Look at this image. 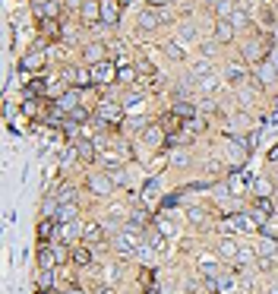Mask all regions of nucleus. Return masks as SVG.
Here are the masks:
<instances>
[{
    "mask_svg": "<svg viewBox=\"0 0 278 294\" xmlns=\"http://www.w3.org/2000/svg\"><path fill=\"white\" fill-rule=\"evenodd\" d=\"M73 199H76V190H70V187H64V190H60V196H57V203H73Z\"/></svg>",
    "mask_w": 278,
    "mask_h": 294,
    "instance_id": "b1692460",
    "label": "nucleus"
},
{
    "mask_svg": "<svg viewBox=\"0 0 278 294\" xmlns=\"http://www.w3.org/2000/svg\"><path fill=\"white\" fill-rule=\"evenodd\" d=\"M101 16L111 22V26L117 22V4H114V0H104V4H101Z\"/></svg>",
    "mask_w": 278,
    "mask_h": 294,
    "instance_id": "ddd939ff",
    "label": "nucleus"
},
{
    "mask_svg": "<svg viewBox=\"0 0 278 294\" xmlns=\"http://www.w3.org/2000/svg\"><path fill=\"white\" fill-rule=\"evenodd\" d=\"M256 193H259V196H269V193H272V184L265 181V178H262V181H256Z\"/></svg>",
    "mask_w": 278,
    "mask_h": 294,
    "instance_id": "bb28decb",
    "label": "nucleus"
},
{
    "mask_svg": "<svg viewBox=\"0 0 278 294\" xmlns=\"http://www.w3.org/2000/svg\"><path fill=\"white\" fill-rule=\"evenodd\" d=\"M269 158H272V161H275V158H278V146H275V149H272V152H269Z\"/></svg>",
    "mask_w": 278,
    "mask_h": 294,
    "instance_id": "2f4dec72",
    "label": "nucleus"
},
{
    "mask_svg": "<svg viewBox=\"0 0 278 294\" xmlns=\"http://www.w3.org/2000/svg\"><path fill=\"white\" fill-rule=\"evenodd\" d=\"M54 263H57V253L51 250V247H41L38 250V266L41 269H54Z\"/></svg>",
    "mask_w": 278,
    "mask_h": 294,
    "instance_id": "1a4fd4ad",
    "label": "nucleus"
},
{
    "mask_svg": "<svg viewBox=\"0 0 278 294\" xmlns=\"http://www.w3.org/2000/svg\"><path fill=\"white\" fill-rule=\"evenodd\" d=\"M98 117H104V121H117V117H120V111L114 108V104H98Z\"/></svg>",
    "mask_w": 278,
    "mask_h": 294,
    "instance_id": "f3484780",
    "label": "nucleus"
},
{
    "mask_svg": "<svg viewBox=\"0 0 278 294\" xmlns=\"http://www.w3.org/2000/svg\"><path fill=\"white\" fill-rule=\"evenodd\" d=\"M70 82H76V86H89V82H95L92 79V70H73V73H70Z\"/></svg>",
    "mask_w": 278,
    "mask_h": 294,
    "instance_id": "9b49d317",
    "label": "nucleus"
},
{
    "mask_svg": "<svg viewBox=\"0 0 278 294\" xmlns=\"http://www.w3.org/2000/svg\"><path fill=\"white\" fill-rule=\"evenodd\" d=\"M82 121H89V111H86V108H73V111L67 114V124H73V127L82 124Z\"/></svg>",
    "mask_w": 278,
    "mask_h": 294,
    "instance_id": "dca6fc26",
    "label": "nucleus"
},
{
    "mask_svg": "<svg viewBox=\"0 0 278 294\" xmlns=\"http://www.w3.org/2000/svg\"><path fill=\"white\" fill-rule=\"evenodd\" d=\"M149 4H152V7H161V4H164V0H149Z\"/></svg>",
    "mask_w": 278,
    "mask_h": 294,
    "instance_id": "473e14b6",
    "label": "nucleus"
},
{
    "mask_svg": "<svg viewBox=\"0 0 278 294\" xmlns=\"http://www.w3.org/2000/svg\"><path fill=\"white\" fill-rule=\"evenodd\" d=\"M101 44H86V51H82V57H86V64H101L104 57H101Z\"/></svg>",
    "mask_w": 278,
    "mask_h": 294,
    "instance_id": "9d476101",
    "label": "nucleus"
},
{
    "mask_svg": "<svg viewBox=\"0 0 278 294\" xmlns=\"http://www.w3.org/2000/svg\"><path fill=\"white\" fill-rule=\"evenodd\" d=\"M54 285V275H51V269H41L38 272V288L44 291V288H51Z\"/></svg>",
    "mask_w": 278,
    "mask_h": 294,
    "instance_id": "6ab92c4d",
    "label": "nucleus"
},
{
    "mask_svg": "<svg viewBox=\"0 0 278 294\" xmlns=\"http://www.w3.org/2000/svg\"><path fill=\"white\" fill-rule=\"evenodd\" d=\"M272 294H278V288H272Z\"/></svg>",
    "mask_w": 278,
    "mask_h": 294,
    "instance_id": "72a5a7b5",
    "label": "nucleus"
},
{
    "mask_svg": "<svg viewBox=\"0 0 278 294\" xmlns=\"http://www.w3.org/2000/svg\"><path fill=\"white\" fill-rule=\"evenodd\" d=\"M215 38H218L221 44H228L234 38V26H231V19H218L215 22Z\"/></svg>",
    "mask_w": 278,
    "mask_h": 294,
    "instance_id": "423d86ee",
    "label": "nucleus"
},
{
    "mask_svg": "<svg viewBox=\"0 0 278 294\" xmlns=\"http://www.w3.org/2000/svg\"><path fill=\"white\" fill-rule=\"evenodd\" d=\"M54 108H57V111H67V114L73 111V108H79V92H76V89H73V92H64V95L54 101Z\"/></svg>",
    "mask_w": 278,
    "mask_h": 294,
    "instance_id": "20e7f679",
    "label": "nucleus"
},
{
    "mask_svg": "<svg viewBox=\"0 0 278 294\" xmlns=\"http://www.w3.org/2000/svg\"><path fill=\"white\" fill-rule=\"evenodd\" d=\"M54 225H57V221H54L51 215L41 218V221H38V238H41V241H44V238H51V234H54Z\"/></svg>",
    "mask_w": 278,
    "mask_h": 294,
    "instance_id": "f8f14e48",
    "label": "nucleus"
},
{
    "mask_svg": "<svg viewBox=\"0 0 278 294\" xmlns=\"http://www.w3.org/2000/svg\"><path fill=\"white\" fill-rule=\"evenodd\" d=\"M82 234H86V238H92V241H101V238H104V231L95 228V225H86V228H82Z\"/></svg>",
    "mask_w": 278,
    "mask_h": 294,
    "instance_id": "4be33fe9",
    "label": "nucleus"
},
{
    "mask_svg": "<svg viewBox=\"0 0 278 294\" xmlns=\"http://www.w3.org/2000/svg\"><path fill=\"white\" fill-rule=\"evenodd\" d=\"M228 82H240V79H244V70H240V67H228Z\"/></svg>",
    "mask_w": 278,
    "mask_h": 294,
    "instance_id": "393cba45",
    "label": "nucleus"
},
{
    "mask_svg": "<svg viewBox=\"0 0 278 294\" xmlns=\"http://www.w3.org/2000/svg\"><path fill=\"white\" fill-rule=\"evenodd\" d=\"M41 294H44V291H41ZM47 294H51V291H47Z\"/></svg>",
    "mask_w": 278,
    "mask_h": 294,
    "instance_id": "c9c22d12",
    "label": "nucleus"
},
{
    "mask_svg": "<svg viewBox=\"0 0 278 294\" xmlns=\"http://www.w3.org/2000/svg\"><path fill=\"white\" fill-rule=\"evenodd\" d=\"M76 149H79V155H82V158H86V161L92 158V143H79Z\"/></svg>",
    "mask_w": 278,
    "mask_h": 294,
    "instance_id": "c85d7f7f",
    "label": "nucleus"
},
{
    "mask_svg": "<svg viewBox=\"0 0 278 294\" xmlns=\"http://www.w3.org/2000/svg\"><path fill=\"white\" fill-rule=\"evenodd\" d=\"M89 190H92L95 196H107V193L114 190V178H111V174H104V171L89 174Z\"/></svg>",
    "mask_w": 278,
    "mask_h": 294,
    "instance_id": "f257e3e1",
    "label": "nucleus"
},
{
    "mask_svg": "<svg viewBox=\"0 0 278 294\" xmlns=\"http://www.w3.org/2000/svg\"><path fill=\"white\" fill-rule=\"evenodd\" d=\"M174 164H187L190 161V155H187V152H174V158H171Z\"/></svg>",
    "mask_w": 278,
    "mask_h": 294,
    "instance_id": "c756f323",
    "label": "nucleus"
},
{
    "mask_svg": "<svg viewBox=\"0 0 278 294\" xmlns=\"http://www.w3.org/2000/svg\"><path fill=\"white\" fill-rule=\"evenodd\" d=\"M41 64H44V54H41V51H35V54H29V57H22L19 70H22V73H29V70H38Z\"/></svg>",
    "mask_w": 278,
    "mask_h": 294,
    "instance_id": "0eeeda50",
    "label": "nucleus"
},
{
    "mask_svg": "<svg viewBox=\"0 0 278 294\" xmlns=\"http://www.w3.org/2000/svg\"><path fill=\"white\" fill-rule=\"evenodd\" d=\"M92 79L98 82V86H104V82H114V79H117V70L107 64V61H101V64L92 67Z\"/></svg>",
    "mask_w": 278,
    "mask_h": 294,
    "instance_id": "f03ea898",
    "label": "nucleus"
},
{
    "mask_svg": "<svg viewBox=\"0 0 278 294\" xmlns=\"http://www.w3.org/2000/svg\"><path fill=\"white\" fill-rule=\"evenodd\" d=\"M139 26L142 29H155V26H158V13H155V10H146V13L139 16Z\"/></svg>",
    "mask_w": 278,
    "mask_h": 294,
    "instance_id": "2eb2a0df",
    "label": "nucleus"
},
{
    "mask_svg": "<svg viewBox=\"0 0 278 294\" xmlns=\"http://www.w3.org/2000/svg\"><path fill=\"white\" fill-rule=\"evenodd\" d=\"M142 143H146V146H161L164 143V127L161 124L146 127V130H142Z\"/></svg>",
    "mask_w": 278,
    "mask_h": 294,
    "instance_id": "7ed1b4c3",
    "label": "nucleus"
},
{
    "mask_svg": "<svg viewBox=\"0 0 278 294\" xmlns=\"http://www.w3.org/2000/svg\"><path fill=\"white\" fill-rule=\"evenodd\" d=\"M272 79H275V70H272L269 64H262V67H259V76H256V86H269Z\"/></svg>",
    "mask_w": 278,
    "mask_h": 294,
    "instance_id": "4468645a",
    "label": "nucleus"
},
{
    "mask_svg": "<svg viewBox=\"0 0 278 294\" xmlns=\"http://www.w3.org/2000/svg\"><path fill=\"white\" fill-rule=\"evenodd\" d=\"M73 260H76L79 266H89V263H92V253L86 250V247H76V250H73Z\"/></svg>",
    "mask_w": 278,
    "mask_h": 294,
    "instance_id": "a211bd4d",
    "label": "nucleus"
},
{
    "mask_svg": "<svg viewBox=\"0 0 278 294\" xmlns=\"http://www.w3.org/2000/svg\"><path fill=\"white\" fill-rule=\"evenodd\" d=\"M164 54L171 57V61H184V51H180V44H168V48H164Z\"/></svg>",
    "mask_w": 278,
    "mask_h": 294,
    "instance_id": "5701e85b",
    "label": "nucleus"
},
{
    "mask_svg": "<svg viewBox=\"0 0 278 294\" xmlns=\"http://www.w3.org/2000/svg\"><path fill=\"white\" fill-rule=\"evenodd\" d=\"M117 79H120V82H133V79H136V70H133V67L117 70Z\"/></svg>",
    "mask_w": 278,
    "mask_h": 294,
    "instance_id": "412c9836",
    "label": "nucleus"
},
{
    "mask_svg": "<svg viewBox=\"0 0 278 294\" xmlns=\"http://www.w3.org/2000/svg\"><path fill=\"white\" fill-rule=\"evenodd\" d=\"M22 111H26V114H35V101L26 98V101H22Z\"/></svg>",
    "mask_w": 278,
    "mask_h": 294,
    "instance_id": "7c9ffc66",
    "label": "nucleus"
},
{
    "mask_svg": "<svg viewBox=\"0 0 278 294\" xmlns=\"http://www.w3.org/2000/svg\"><path fill=\"white\" fill-rule=\"evenodd\" d=\"M79 16L86 22H98L101 19V4H98V0H86V4L79 7Z\"/></svg>",
    "mask_w": 278,
    "mask_h": 294,
    "instance_id": "39448f33",
    "label": "nucleus"
},
{
    "mask_svg": "<svg viewBox=\"0 0 278 294\" xmlns=\"http://www.w3.org/2000/svg\"><path fill=\"white\" fill-rule=\"evenodd\" d=\"M171 114H174V117H187V121H193V117H196V108H193L190 101H174Z\"/></svg>",
    "mask_w": 278,
    "mask_h": 294,
    "instance_id": "6e6552de",
    "label": "nucleus"
},
{
    "mask_svg": "<svg viewBox=\"0 0 278 294\" xmlns=\"http://www.w3.org/2000/svg\"><path fill=\"white\" fill-rule=\"evenodd\" d=\"M234 250H237L234 241H221V256H234Z\"/></svg>",
    "mask_w": 278,
    "mask_h": 294,
    "instance_id": "cd10ccee",
    "label": "nucleus"
},
{
    "mask_svg": "<svg viewBox=\"0 0 278 294\" xmlns=\"http://www.w3.org/2000/svg\"><path fill=\"white\" fill-rule=\"evenodd\" d=\"M231 26H234V29L247 26V13H244V10H234V13H231Z\"/></svg>",
    "mask_w": 278,
    "mask_h": 294,
    "instance_id": "aec40b11",
    "label": "nucleus"
},
{
    "mask_svg": "<svg viewBox=\"0 0 278 294\" xmlns=\"http://www.w3.org/2000/svg\"><path fill=\"white\" fill-rule=\"evenodd\" d=\"M272 4H278V0H272Z\"/></svg>",
    "mask_w": 278,
    "mask_h": 294,
    "instance_id": "f704fd0d",
    "label": "nucleus"
},
{
    "mask_svg": "<svg viewBox=\"0 0 278 294\" xmlns=\"http://www.w3.org/2000/svg\"><path fill=\"white\" fill-rule=\"evenodd\" d=\"M161 127H164V133H171V130H177L180 124H177V117H174V114H168L164 121H161Z\"/></svg>",
    "mask_w": 278,
    "mask_h": 294,
    "instance_id": "a878e982",
    "label": "nucleus"
}]
</instances>
